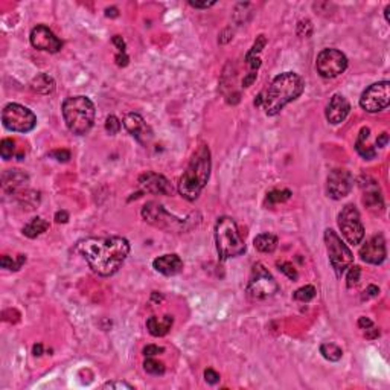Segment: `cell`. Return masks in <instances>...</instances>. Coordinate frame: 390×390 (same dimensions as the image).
<instances>
[{"instance_id": "49", "label": "cell", "mask_w": 390, "mask_h": 390, "mask_svg": "<svg viewBox=\"0 0 390 390\" xmlns=\"http://www.w3.org/2000/svg\"><path fill=\"white\" fill-rule=\"evenodd\" d=\"M55 221H56V223L66 224V223L69 221V213H67L66 210H58V212L55 213Z\"/></svg>"}, {"instance_id": "52", "label": "cell", "mask_w": 390, "mask_h": 390, "mask_svg": "<svg viewBox=\"0 0 390 390\" xmlns=\"http://www.w3.org/2000/svg\"><path fill=\"white\" fill-rule=\"evenodd\" d=\"M32 354H34L35 357H40V355L43 354V344H42V343L34 344V347H32Z\"/></svg>"}, {"instance_id": "20", "label": "cell", "mask_w": 390, "mask_h": 390, "mask_svg": "<svg viewBox=\"0 0 390 390\" xmlns=\"http://www.w3.org/2000/svg\"><path fill=\"white\" fill-rule=\"evenodd\" d=\"M152 267L155 271L165 275V276H176L183 270V261L179 255H162L152 261Z\"/></svg>"}, {"instance_id": "25", "label": "cell", "mask_w": 390, "mask_h": 390, "mask_svg": "<svg viewBox=\"0 0 390 390\" xmlns=\"http://www.w3.org/2000/svg\"><path fill=\"white\" fill-rule=\"evenodd\" d=\"M31 89L40 95H50L55 90V81L48 73H40L31 81Z\"/></svg>"}, {"instance_id": "42", "label": "cell", "mask_w": 390, "mask_h": 390, "mask_svg": "<svg viewBox=\"0 0 390 390\" xmlns=\"http://www.w3.org/2000/svg\"><path fill=\"white\" fill-rule=\"evenodd\" d=\"M233 31L230 29V28H226L221 34H220V38H218V42L221 43V45H226V43H229L233 37Z\"/></svg>"}, {"instance_id": "36", "label": "cell", "mask_w": 390, "mask_h": 390, "mask_svg": "<svg viewBox=\"0 0 390 390\" xmlns=\"http://www.w3.org/2000/svg\"><path fill=\"white\" fill-rule=\"evenodd\" d=\"M121 121L116 118V116H113V114H110V116H107V119H105V131L108 133V134H111V136H114V134H118L119 131H121Z\"/></svg>"}, {"instance_id": "45", "label": "cell", "mask_w": 390, "mask_h": 390, "mask_svg": "<svg viewBox=\"0 0 390 390\" xmlns=\"http://www.w3.org/2000/svg\"><path fill=\"white\" fill-rule=\"evenodd\" d=\"M380 336V329L374 325V326H371V328H367V329H364V337L366 339H371V340H374V339H377Z\"/></svg>"}, {"instance_id": "54", "label": "cell", "mask_w": 390, "mask_h": 390, "mask_svg": "<svg viewBox=\"0 0 390 390\" xmlns=\"http://www.w3.org/2000/svg\"><path fill=\"white\" fill-rule=\"evenodd\" d=\"M262 102H264V98H262V93H259L258 98L255 99V105H256V107H261V105H262Z\"/></svg>"}, {"instance_id": "50", "label": "cell", "mask_w": 390, "mask_h": 390, "mask_svg": "<svg viewBox=\"0 0 390 390\" xmlns=\"http://www.w3.org/2000/svg\"><path fill=\"white\" fill-rule=\"evenodd\" d=\"M358 326H360V329H367V328L374 326V322L369 317H360L358 319Z\"/></svg>"}, {"instance_id": "10", "label": "cell", "mask_w": 390, "mask_h": 390, "mask_svg": "<svg viewBox=\"0 0 390 390\" xmlns=\"http://www.w3.org/2000/svg\"><path fill=\"white\" fill-rule=\"evenodd\" d=\"M339 227L343 238L350 244L357 245L364 238V226L361 223V217L358 209L354 204H346L339 213Z\"/></svg>"}, {"instance_id": "11", "label": "cell", "mask_w": 390, "mask_h": 390, "mask_svg": "<svg viewBox=\"0 0 390 390\" xmlns=\"http://www.w3.org/2000/svg\"><path fill=\"white\" fill-rule=\"evenodd\" d=\"M316 69L322 78H328V80L337 78L347 69V58L339 49H323L317 55Z\"/></svg>"}, {"instance_id": "21", "label": "cell", "mask_w": 390, "mask_h": 390, "mask_svg": "<svg viewBox=\"0 0 390 390\" xmlns=\"http://www.w3.org/2000/svg\"><path fill=\"white\" fill-rule=\"evenodd\" d=\"M28 174L22 169H8L2 176V188L8 194H15L28 183Z\"/></svg>"}, {"instance_id": "33", "label": "cell", "mask_w": 390, "mask_h": 390, "mask_svg": "<svg viewBox=\"0 0 390 390\" xmlns=\"http://www.w3.org/2000/svg\"><path fill=\"white\" fill-rule=\"evenodd\" d=\"M15 154V142L12 139H3L0 142V155L3 160L12 159Z\"/></svg>"}, {"instance_id": "30", "label": "cell", "mask_w": 390, "mask_h": 390, "mask_svg": "<svg viewBox=\"0 0 390 390\" xmlns=\"http://www.w3.org/2000/svg\"><path fill=\"white\" fill-rule=\"evenodd\" d=\"M290 189H273L267 194V203L268 204H279L291 198Z\"/></svg>"}, {"instance_id": "48", "label": "cell", "mask_w": 390, "mask_h": 390, "mask_svg": "<svg viewBox=\"0 0 390 390\" xmlns=\"http://www.w3.org/2000/svg\"><path fill=\"white\" fill-rule=\"evenodd\" d=\"M256 76H258V73H256V72H248V73L244 76V80H243L244 87H250V86L256 81Z\"/></svg>"}, {"instance_id": "15", "label": "cell", "mask_w": 390, "mask_h": 390, "mask_svg": "<svg viewBox=\"0 0 390 390\" xmlns=\"http://www.w3.org/2000/svg\"><path fill=\"white\" fill-rule=\"evenodd\" d=\"M387 250H386V240L383 235H375L360 248V258L363 262L380 265L386 261Z\"/></svg>"}, {"instance_id": "16", "label": "cell", "mask_w": 390, "mask_h": 390, "mask_svg": "<svg viewBox=\"0 0 390 390\" xmlns=\"http://www.w3.org/2000/svg\"><path fill=\"white\" fill-rule=\"evenodd\" d=\"M139 186L142 188V192L154 195H171L172 194V186L169 183V180L157 172L152 171H146L144 172L139 180H138Z\"/></svg>"}, {"instance_id": "39", "label": "cell", "mask_w": 390, "mask_h": 390, "mask_svg": "<svg viewBox=\"0 0 390 390\" xmlns=\"http://www.w3.org/2000/svg\"><path fill=\"white\" fill-rule=\"evenodd\" d=\"M49 155L53 157V159H56L58 162H67L70 159V152L67 149H55Z\"/></svg>"}, {"instance_id": "6", "label": "cell", "mask_w": 390, "mask_h": 390, "mask_svg": "<svg viewBox=\"0 0 390 390\" xmlns=\"http://www.w3.org/2000/svg\"><path fill=\"white\" fill-rule=\"evenodd\" d=\"M215 244L221 261L241 256L245 251V243L233 218L221 217L215 224Z\"/></svg>"}, {"instance_id": "34", "label": "cell", "mask_w": 390, "mask_h": 390, "mask_svg": "<svg viewBox=\"0 0 390 390\" xmlns=\"http://www.w3.org/2000/svg\"><path fill=\"white\" fill-rule=\"evenodd\" d=\"M360 278H361V268L358 265H350L349 271H347V276H346V285H347V288L355 287L360 282Z\"/></svg>"}, {"instance_id": "19", "label": "cell", "mask_w": 390, "mask_h": 390, "mask_svg": "<svg viewBox=\"0 0 390 390\" xmlns=\"http://www.w3.org/2000/svg\"><path fill=\"white\" fill-rule=\"evenodd\" d=\"M350 111V104L346 98L343 95H334L331 98V101L328 102L326 105V111H325V116H326V121L333 125H339L341 124L347 114Z\"/></svg>"}, {"instance_id": "31", "label": "cell", "mask_w": 390, "mask_h": 390, "mask_svg": "<svg viewBox=\"0 0 390 390\" xmlns=\"http://www.w3.org/2000/svg\"><path fill=\"white\" fill-rule=\"evenodd\" d=\"M144 369H145L146 374L149 375H163L165 374V364L162 361H157L151 357H148L145 361H144Z\"/></svg>"}, {"instance_id": "17", "label": "cell", "mask_w": 390, "mask_h": 390, "mask_svg": "<svg viewBox=\"0 0 390 390\" xmlns=\"http://www.w3.org/2000/svg\"><path fill=\"white\" fill-rule=\"evenodd\" d=\"M125 130L142 145H146L152 139V130L139 113H128L124 118Z\"/></svg>"}, {"instance_id": "29", "label": "cell", "mask_w": 390, "mask_h": 390, "mask_svg": "<svg viewBox=\"0 0 390 390\" xmlns=\"http://www.w3.org/2000/svg\"><path fill=\"white\" fill-rule=\"evenodd\" d=\"M320 354L323 355V358H326L328 361H339L343 357V350L340 346L334 344V343H323L320 346Z\"/></svg>"}, {"instance_id": "26", "label": "cell", "mask_w": 390, "mask_h": 390, "mask_svg": "<svg viewBox=\"0 0 390 390\" xmlns=\"http://www.w3.org/2000/svg\"><path fill=\"white\" fill-rule=\"evenodd\" d=\"M48 229V221H46L45 218H42V217H35V218H32V220L23 227V235L28 237V238H31V240H34V238L43 235Z\"/></svg>"}, {"instance_id": "13", "label": "cell", "mask_w": 390, "mask_h": 390, "mask_svg": "<svg viewBox=\"0 0 390 390\" xmlns=\"http://www.w3.org/2000/svg\"><path fill=\"white\" fill-rule=\"evenodd\" d=\"M354 188V176L343 168H336L329 172L326 180L328 195L334 200H341Z\"/></svg>"}, {"instance_id": "2", "label": "cell", "mask_w": 390, "mask_h": 390, "mask_svg": "<svg viewBox=\"0 0 390 390\" xmlns=\"http://www.w3.org/2000/svg\"><path fill=\"white\" fill-rule=\"evenodd\" d=\"M305 90V81L294 72H284L271 81L268 89L262 92V107L267 116H276L282 108L296 101Z\"/></svg>"}, {"instance_id": "22", "label": "cell", "mask_w": 390, "mask_h": 390, "mask_svg": "<svg viewBox=\"0 0 390 390\" xmlns=\"http://www.w3.org/2000/svg\"><path fill=\"white\" fill-rule=\"evenodd\" d=\"M172 323H174V319L169 314H166L163 317L151 316L146 320V329H148V333L152 337H163V336H166L171 331Z\"/></svg>"}, {"instance_id": "1", "label": "cell", "mask_w": 390, "mask_h": 390, "mask_svg": "<svg viewBox=\"0 0 390 390\" xmlns=\"http://www.w3.org/2000/svg\"><path fill=\"white\" fill-rule=\"evenodd\" d=\"M93 273L108 278L113 276L125 262L130 253V243L122 237L87 238L76 245Z\"/></svg>"}, {"instance_id": "46", "label": "cell", "mask_w": 390, "mask_h": 390, "mask_svg": "<svg viewBox=\"0 0 390 390\" xmlns=\"http://www.w3.org/2000/svg\"><path fill=\"white\" fill-rule=\"evenodd\" d=\"M189 5L195 9H207L210 6H213L215 2H192V0H189Z\"/></svg>"}, {"instance_id": "9", "label": "cell", "mask_w": 390, "mask_h": 390, "mask_svg": "<svg viewBox=\"0 0 390 390\" xmlns=\"http://www.w3.org/2000/svg\"><path fill=\"white\" fill-rule=\"evenodd\" d=\"M325 244H326V251L329 262L336 271L337 276H341L352 264H354V255L349 250V247L343 243L337 232L333 229L325 230Z\"/></svg>"}, {"instance_id": "3", "label": "cell", "mask_w": 390, "mask_h": 390, "mask_svg": "<svg viewBox=\"0 0 390 390\" xmlns=\"http://www.w3.org/2000/svg\"><path fill=\"white\" fill-rule=\"evenodd\" d=\"M210 151L207 145H200L194 152L186 171L180 177L179 192L188 201H195L210 177Z\"/></svg>"}, {"instance_id": "37", "label": "cell", "mask_w": 390, "mask_h": 390, "mask_svg": "<svg viewBox=\"0 0 390 390\" xmlns=\"http://www.w3.org/2000/svg\"><path fill=\"white\" fill-rule=\"evenodd\" d=\"M278 268H279V271H282L287 278H290L291 281H296L297 278H299V273H297V270L292 267L291 262H287V261H279L278 264Z\"/></svg>"}, {"instance_id": "35", "label": "cell", "mask_w": 390, "mask_h": 390, "mask_svg": "<svg viewBox=\"0 0 390 390\" xmlns=\"http://www.w3.org/2000/svg\"><path fill=\"white\" fill-rule=\"evenodd\" d=\"M313 31H314V28H313L311 20L305 18V20H300V22L297 23V35H299V37H302V38H309V37L313 35Z\"/></svg>"}, {"instance_id": "53", "label": "cell", "mask_w": 390, "mask_h": 390, "mask_svg": "<svg viewBox=\"0 0 390 390\" xmlns=\"http://www.w3.org/2000/svg\"><path fill=\"white\" fill-rule=\"evenodd\" d=\"M105 15H107V17H118V15H119L118 8H107V9H105Z\"/></svg>"}, {"instance_id": "41", "label": "cell", "mask_w": 390, "mask_h": 390, "mask_svg": "<svg viewBox=\"0 0 390 390\" xmlns=\"http://www.w3.org/2000/svg\"><path fill=\"white\" fill-rule=\"evenodd\" d=\"M162 352H165V349L160 347V346H157V344H148V346L144 347V355L145 357H154V355L162 354Z\"/></svg>"}, {"instance_id": "38", "label": "cell", "mask_w": 390, "mask_h": 390, "mask_svg": "<svg viewBox=\"0 0 390 390\" xmlns=\"http://www.w3.org/2000/svg\"><path fill=\"white\" fill-rule=\"evenodd\" d=\"M104 389H134L131 384L125 383V381H108L102 386Z\"/></svg>"}, {"instance_id": "12", "label": "cell", "mask_w": 390, "mask_h": 390, "mask_svg": "<svg viewBox=\"0 0 390 390\" xmlns=\"http://www.w3.org/2000/svg\"><path fill=\"white\" fill-rule=\"evenodd\" d=\"M390 104V83L380 81L369 86L360 98V107L367 113H378Z\"/></svg>"}, {"instance_id": "40", "label": "cell", "mask_w": 390, "mask_h": 390, "mask_svg": "<svg viewBox=\"0 0 390 390\" xmlns=\"http://www.w3.org/2000/svg\"><path fill=\"white\" fill-rule=\"evenodd\" d=\"M204 378L209 384H217L220 381V374L213 369H206L204 371Z\"/></svg>"}, {"instance_id": "8", "label": "cell", "mask_w": 390, "mask_h": 390, "mask_svg": "<svg viewBox=\"0 0 390 390\" xmlns=\"http://www.w3.org/2000/svg\"><path fill=\"white\" fill-rule=\"evenodd\" d=\"M3 127L14 133H29L37 125V116L25 105L11 102L2 111Z\"/></svg>"}, {"instance_id": "14", "label": "cell", "mask_w": 390, "mask_h": 390, "mask_svg": "<svg viewBox=\"0 0 390 390\" xmlns=\"http://www.w3.org/2000/svg\"><path fill=\"white\" fill-rule=\"evenodd\" d=\"M29 40H31L32 48H35L37 50H43V52L55 53L63 48V42L45 25H37L31 31Z\"/></svg>"}, {"instance_id": "28", "label": "cell", "mask_w": 390, "mask_h": 390, "mask_svg": "<svg viewBox=\"0 0 390 390\" xmlns=\"http://www.w3.org/2000/svg\"><path fill=\"white\" fill-rule=\"evenodd\" d=\"M26 262V256L25 255H18L15 258H11L8 255H3L2 259H0V265L2 268H6V270H11V271H18L23 264Z\"/></svg>"}, {"instance_id": "7", "label": "cell", "mask_w": 390, "mask_h": 390, "mask_svg": "<svg viewBox=\"0 0 390 390\" xmlns=\"http://www.w3.org/2000/svg\"><path fill=\"white\" fill-rule=\"evenodd\" d=\"M279 291V284L273 278V275L261 264L256 262L251 267V273L247 284V294L253 300H265L268 297H273Z\"/></svg>"}, {"instance_id": "23", "label": "cell", "mask_w": 390, "mask_h": 390, "mask_svg": "<svg viewBox=\"0 0 390 390\" xmlns=\"http://www.w3.org/2000/svg\"><path fill=\"white\" fill-rule=\"evenodd\" d=\"M265 45H267V38H265L264 35H258L256 40H255V43H253V46H251V49L247 52V55H245V63H247L250 72H258V69H259V66H261L259 53L262 52V49L265 48Z\"/></svg>"}, {"instance_id": "32", "label": "cell", "mask_w": 390, "mask_h": 390, "mask_svg": "<svg viewBox=\"0 0 390 390\" xmlns=\"http://www.w3.org/2000/svg\"><path fill=\"white\" fill-rule=\"evenodd\" d=\"M292 297H294V300H299V302H309L316 297V288L313 285H305V287L296 290Z\"/></svg>"}, {"instance_id": "24", "label": "cell", "mask_w": 390, "mask_h": 390, "mask_svg": "<svg viewBox=\"0 0 390 390\" xmlns=\"http://www.w3.org/2000/svg\"><path fill=\"white\" fill-rule=\"evenodd\" d=\"M369 134H371V130L367 128V127H363L361 130H360V134H358V139H357V142H355V149H357V152L363 157V159H366V160H371V159H374L375 155H377V149L374 148V146L369 145Z\"/></svg>"}, {"instance_id": "43", "label": "cell", "mask_w": 390, "mask_h": 390, "mask_svg": "<svg viewBox=\"0 0 390 390\" xmlns=\"http://www.w3.org/2000/svg\"><path fill=\"white\" fill-rule=\"evenodd\" d=\"M111 42H113V45L118 48L119 52H122V53H125V49H127V45H125V42H124V38L121 37V35H114L113 38H111Z\"/></svg>"}, {"instance_id": "44", "label": "cell", "mask_w": 390, "mask_h": 390, "mask_svg": "<svg viewBox=\"0 0 390 390\" xmlns=\"http://www.w3.org/2000/svg\"><path fill=\"white\" fill-rule=\"evenodd\" d=\"M380 294V288L377 285H369L366 288V291L363 294V299H371V297H377Z\"/></svg>"}, {"instance_id": "55", "label": "cell", "mask_w": 390, "mask_h": 390, "mask_svg": "<svg viewBox=\"0 0 390 390\" xmlns=\"http://www.w3.org/2000/svg\"><path fill=\"white\" fill-rule=\"evenodd\" d=\"M152 300H155V302H162L163 300V296L162 294H157V291L152 292Z\"/></svg>"}, {"instance_id": "5", "label": "cell", "mask_w": 390, "mask_h": 390, "mask_svg": "<svg viewBox=\"0 0 390 390\" xmlns=\"http://www.w3.org/2000/svg\"><path fill=\"white\" fill-rule=\"evenodd\" d=\"M142 217H144L146 223H149L151 226H154L157 229H162L165 232H176V233L191 230L200 221V220H194L198 217L197 213H191L188 218H179V217L172 215L171 212H168L157 201H148L146 203L145 206L142 207Z\"/></svg>"}, {"instance_id": "4", "label": "cell", "mask_w": 390, "mask_h": 390, "mask_svg": "<svg viewBox=\"0 0 390 390\" xmlns=\"http://www.w3.org/2000/svg\"><path fill=\"white\" fill-rule=\"evenodd\" d=\"M61 113L69 131L76 136L87 134L95 124V104L83 95L66 98L61 105Z\"/></svg>"}, {"instance_id": "56", "label": "cell", "mask_w": 390, "mask_h": 390, "mask_svg": "<svg viewBox=\"0 0 390 390\" xmlns=\"http://www.w3.org/2000/svg\"><path fill=\"white\" fill-rule=\"evenodd\" d=\"M389 12H390V5H387V6H386V9H384V15H386V20H387V22H390Z\"/></svg>"}, {"instance_id": "27", "label": "cell", "mask_w": 390, "mask_h": 390, "mask_svg": "<svg viewBox=\"0 0 390 390\" xmlns=\"http://www.w3.org/2000/svg\"><path fill=\"white\" fill-rule=\"evenodd\" d=\"M253 245L261 253H273L278 248V238L273 233H261L253 240Z\"/></svg>"}, {"instance_id": "18", "label": "cell", "mask_w": 390, "mask_h": 390, "mask_svg": "<svg viewBox=\"0 0 390 390\" xmlns=\"http://www.w3.org/2000/svg\"><path fill=\"white\" fill-rule=\"evenodd\" d=\"M360 186L363 189V203L364 206L372 212H381L384 210V200L380 191V186L375 180L371 177H363L360 182Z\"/></svg>"}, {"instance_id": "51", "label": "cell", "mask_w": 390, "mask_h": 390, "mask_svg": "<svg viewBox=\"0 0 390 390\" xmlns=\"http://www.w3.org/2000/svg\"><path fill=\"white\" fill-rule=\"evenodd\" d=\"M387 141H389V134L384 131V133H381V134H380V138L377 139V145L380 146V148H383V146L387 145Z\"/></svg>"}, {"instance_id": "47", "label": "cell", "mask_w": 390, "mask_h": 390, "mask_svg": "<svg viewBox=\"0 0 390 390\" xmlns=\"http://www.w3.org/2000/svg\"><path fill=\"white\" fill-rule=\"evenodd\" d=\"M114 60H116V64L119 66V67H125L127 64H128V56H127V53H122V52H118V55L114 56Z\"/></svg>"}]
</instances>
